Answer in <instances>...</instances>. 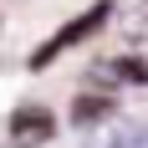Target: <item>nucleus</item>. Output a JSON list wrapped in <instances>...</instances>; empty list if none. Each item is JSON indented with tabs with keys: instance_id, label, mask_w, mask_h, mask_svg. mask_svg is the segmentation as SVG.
<instances>
[{
	"instance_id": "obj_1",
	"label": "nucleus",
	"mask_w": 148,
	"mask_h": 148,
	"mask_svg": "<svg viewBox=\"0 0 148 148\" xmlns=\"http://www.w3.org/2000/svg\"><path fill=\"white\" fill-rule=\"evenodd\" d=\"M87 87L107 97L148 92V0H112V41L92 56Z\"/></svg>"
},
{
	"instance_id": "obj_2",
	"label": "nucleus",
	"mask_w": 148,
	"mask_h": 148,
	"mask_svg": "<svg viewBox=\"0 0 148 148\" xmlns=\"http://www.w3.org/2000/svg\"><path fill=\"white\" fill-rule=\"evenodd\" d=\"M107 21H112V0H97V5H92L87 15H77V21H66V26H61V31H56V36H51L46 46H36V51H31V66H46V61H56L61 51H66V46L87 41L92 31H102Z\"/></svg>"
},
{
	"instance_id": "obj_3",
	"label": "nucleus",
	"mask_w": 148,
	"mask_h": 148,
	"mask_svg": "<svg viewBox=\"0 0 148 148\" xmlns=\"http://www.w3.org/2000/svg\"><path fill=\"white\" fill-rule=\"evenodd\" d=\"M51 138H56V118L41 102H21L10 112V143L15 148H46Z\"/></svg>"
},
{
	"instance_id": "obj_4",
	"label": "nucleus",
	"mask_w": 148,
	"mask_h": 148,
	"mask_svg": "<svg viewBox=\"0 0 148 148\" xmlns=\"http://www.w3.org/2000/svg\"><path fill=\"white\" fill-rule=\"evenodd\" d=\"M82 148H148V123L138 118H107L102 128H92Z\"/></svg>"
}]
</instances>
